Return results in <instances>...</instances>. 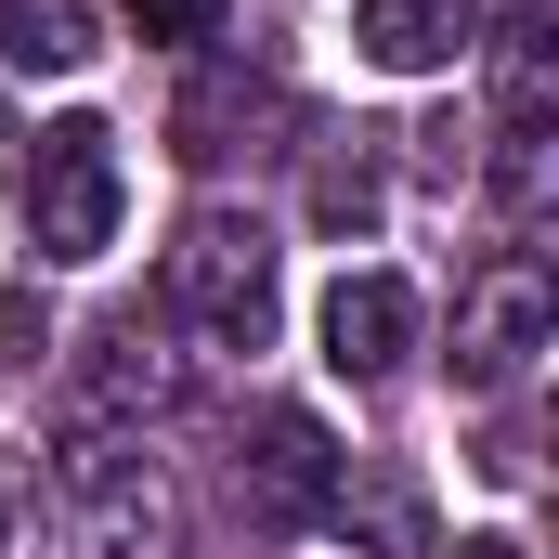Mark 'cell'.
Masks as SVG:
<instances>
[{"label": "cell", "mask_w": 559, "mask_h": 559, "mask_svg": "<svg viewBox=\"0 0 559 559\" xmlns=\"http://www.w3.org/2000/svg\"><path fill=\"white\" fill-rule=\"evenodd\" d=\"M26 248L52 274H79V261L118 248V131L105 118H52L26 143Z\"/></svg>", "instance_id": "obj_1"}, {"label": "cell", "mask_w": 559, "mask_h": 559, "mask_svg": "<svg viewBox=\"0 0 559 559\" xmlns=\"http://www.w3.org/2000/svg\"><path fill=\"white\" fill-rule=\"evenodd\" d=\"M169 312L209 325L222 352H261V338H274V235H261L248 209H195V222L169 235Z\"/></svg>", "instance_id": "obj_2"}, {"label": "cell", "mask_w": 559, "mask_h": 559, "mask_svg": "<svg viewBox=\"0 0 559 559\" xmlns=\"http://www.w3.org/2000/svg\"><path fill=\"white\" fill-rule=\"evenodd\" d=\"M235 495H248V521L312 534V521H338V495H352V455L325 442V417H312V404H261V417L235 429Z\"/></svg>", "instance_id": "obj_3"}, {"label": "cell", "mask_w": 559, "mask_h": 559, "mask_svg": "<svg viewBox=\"0 0 559 559\" xmlns=\"http://www.w3.org/2000/svg\"><path fill=\"white\" fill-rule=\"evenodd\" d=\"M547 325H559V286L534 248H495L481 274H468V299H455V378L468 391H508L534 352H547Z\"/></svg>", "instance_id": "obj_4"}, {"label": "cell", "mask_w": 559, "mask_h": 559, "mask_svg": "<svg viewBox=\"0 0 559 559\" xmlns=\"http://www.w3.org/2000/svg\"><path fill=\"white\" fill-rule=\"evenodd\" d=\"M66 495H79L92 559H169V481H156L143 442H92V429H66Z\"/></svg>", "instance_id": "obj_5"}, {"label": "cell", "mask_w": 559, "mask_h": 559, "mask_svg": "<svg viewBox=\"0 0 559 559\" xmlns=\"http://www.w3.org/2000/svg\"><path fill=\"white\" fill-rule=\"evenodd\" d=\"M169 404V352H156V325L143 312H105L92 338H79V365H66V429H92V442H118L131 417Z\"/></svg>", "instance_id": "obj_6"}, {"label": "cell", "mask_w": 559, "mask_h": 559, "mask_svg": "<svg viewBox=\"0 0 559 559\" xmlns=\"http://www.w3.org/2000/svg\"><path fill=\"white\" fill-rule=\"evenodd\" d=\"M417 352V286L404 274H338L325 286V365L338 378H391Z\"/></svg>", "instance_id": "obj_7"}, {"label": "cell", "mask_w": 559, "mask_h": 559, "mask_svg": "<svg viewBox=\"0 0 559 559\" xmlns=\"http://www.w3.org/2000/svg\"><path fill=\"white\" fill-rule=\"evenodd\" d=\"M352 39L378 79H442L481 39V0H352Z\"/></svg>", "instance_id": "obj_8"}, {"label": "cell", "mask_w": 559, "mask_h": 559, "mask_svg": "<svg viewBox=\"0 0 559 559\" xmlns=\"http://www.w3.org/2000/svg\"><path fill=\"white\" fill-rule=\"evenodd\" d=\"M274 79H248V66H209L195 92H182V118H169V143L195 156V169H222V156H248V131H274Z\"/></svg>", "instance_id": "obj_9"}, {"label": "cell", "mask_w": 559, "mask_h": 559, "mask_svg": "<svg viewBox=\"0 0 559 559\" xmlns=\"http://www.w3.org/2000/svg\"><path fill=\"white\" fill-rule=\"evenodd\" d=\"M559 105V66H547V13L521 0L508 26H495V131H547Z\"/></svg>", "instance_id": "obj_10"}, {"label": "cell", "mask_w": 559, "mask_h": 559, "mask_svg": "<svg viewBox=\"0 0 559 559\" xmlns=\"http://www.w3.org/2000/svg\"><path fill=\"white\" fill-rule=\"evenodd\" d=\"M0 52H13V66H79L66 0H0Z\"/></svg>", "instance_id": "obj_11"}, {"label": "cell", "mask_w": 559, "mask_h": 559, "mask_svg": "<svg viewBox=\"0 0 559 559\" xmlns=\"http://www.w3.org/2000/svg\"><path fill=\"white\" fill-rule=\"evenodd\" d=\"M312 222H325V235H365V222H378V169H365V156H325V169H312Z\"/></svg>", "instance_id": "obj_12"}, {"label": "cell", "mask_w": 559, "mask_h": 559, "mask_svg": "<svg viewBox=\"0 0 559 559\" xmlns=\"http://www.w3.org/2000/svg\"><path fill=\"white\" fill-rule=\"evenodd\" d=\"M495 209H508V222L547 209V131H495Z\"/></svg>", "instance_id": "obj_13"}, {"label": "cell", "mask_w": 559, "mask_h": 559, "mask_svg": "<svg viewBox=\"0 0 559 559\" xmlns=\"http://www.w3.org/2000/svg\"><path fill=\"white\" fill-rule=\"evenodd\" d=\"M143 39H169V52H195V39H222V0H118Z\"/></svg>", "instance_id": "obj_14"}, {"label": "cell", "mask_w": 559, "mask_h": 559, "mask_svg": "<svg viewBox=\"0 0 559 559\" xmlns=\"http://www.w3.org/2000/svg\"><path fill=\"white\" fill-rule=\"evenodd\" d=\"M26 352H52V325H39V286H0V391L26 378Z\"/></svg>", "instance_id": "obj_15"}, {"label": "cell", "mask_w": 559, "mask_h": 559, "mask_svg": "<svg viewBox=\"0 0 559 559\" xmlns=\"http://www.w3.org/2000/svg\"><path fill=\"white\" fill-rule=\"evenodd\" d=\"M442 559H521V534H468V547H442Z\"/></svg>", "instance_id": "obj_16"}, {"label": "cell", "mask_w": 559, "mask_h": 559, "mask_svg": "<svg viewBox=\"0 0 559 559\" xmlns=\"http://www.w3.org/2000/svg\"><path fill=\"white\" fill-rule=\"evenodd\" d=\"M13 143H26V131H13V105H0V169H13Z\"/></svg>", "instance_id": "obj_17"}, {"label": "cell", "mask_w": 559, "mask_h": 559, "mask_svg": "<svg viewBox=\"0 0 559 559\" xmlns=\"http://www.w3.org/2000/svg\"><path fill=\"white\" fill-rule=\"evenodd\" d=\"M0 521H13V468H0Z\"/></svg>", "instance_id": "obj_18"}]
</instances>
